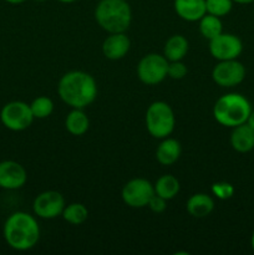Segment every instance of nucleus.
<instances>
[{"instance_id": "nucleus-1", "label": "nucleus", "mask_w": 254, "mask_h": 255, "mask_svg": "<svg viewBox=\"0 0 254 255\" xmlns=\"http://www.w3.org/2000/svg\"><path fill=\"white\" fill-rule=\"evenodd\" d=\"M57 94L67 106L84 110L96 100L97 84L90 74L75 70L62 75L57 85Z\"/></svg>"}, {"instance_id": "nucleus-2", "label": "nucleus", "mask_w": 254, "mask_h": 255, "mask_svg": "<svg viewBox=\"0 0 254 255\" xmlns=\"http://www.w3.org/2000/svg\"><path fill=\"white\" fill-rule=\"evenodd\" d=\"M4 238L7 246L15 251H30L40 239L37 221L26 212H15L5 222Z\"/></svg>"}, {"instance_id": "nucleus-3", "label": "nucleus", "mask_w": 254, "mask_h": 255, "mask_svg": "<svg viewBox=\"0 0 254 255\" xmlns=\"http://www.w3.org/2000/svg\"><path fill=\"white\" fill-rule=\"evenodd\" d=\"M95 19L109 34L125 32L132 21V10L126 0H100L95 9Z\"/></svg>"}, {"instance_id": "nucleus-4", "label": "nucleus", "mask_w": 254, "mask_h": 255, "mask_svg": "<svg viewBox=\"0 0 254 255\" xmlns=\"http://www.w3.org/2000/svg\"><path fill=\"white\" fill-rule=\"evenodd\" d=\"M251 111V102L243 95L231 92L217 100L213 107V116L219 125L233 128L246 124Z\"/></svg>"}, {"instance_id": "nucleus-5", "label": "nucleus", "mask_w": 254, "mask_h": 255, "mask_svg": "<svg viewBox=\"0 0 254 255\" xmlns=\"http://www.w3.org/2000/svg\"><path fill=\"white\" fill-rule=\"evenodd\" d=\"M176 126V117L172 107L164 101H154L146 111V128L153 138L171 136Z\"/></svg>"}, {"instance_id": "nucleus-6", "label": "nucleus", "mask_w": 254, "mask_h": 255, "mask_svg": "<svg viewBox=\"0 0 254 255\" xmlns=\"http://www.w3.org/2000/svg\"><path fill=\"white\" fill-rule=\"evenodd\" d=\"M169 61L159 54H147L137 65V76L139 81L148 86H154L167 77Z\"/></svg>"}, {"instance_id": "nucleus-7", "label": "nucleus", "mask_w": 254, "mask_h": 255, "mask_svg": "<svg viewBox=\"0 0 254 255\" xmlns=\"http://www.w3.org/2000/svg\"><path fill=\"white\" fill-rule=\"evenodd\" d=\"M0 120L7 129L20 132L31 126L34 116L30 105L22 101H11L1 109Z\"/></svg>"}, {"instance_id": "nucleus-8", "label": "nucleus", "mask_w": 254, "mask_h": 255, "mask_svg": "<svg viewBox=\"0 0 254 255\" xmlns=\"http://www.w3.org/2000/svg\"><path fill=\"white\" fill-rule=\"evenodd\" d=\"M154 194L153 184L144 178H133L127 182L121 192L122 201L131 208L147 207L151 197Z\"/></svg>"}, {"instance_id": "nucleus-9", "label": "nucleus", "mask_w": 254, "mask_h": 255, "mask_svg": "<svg viewBox=\"0 0 254 255\" xmlns=\"http://www.w3.org/2000/svg\"><path fill=\"white\" fill-rule=\"evenodd\" d=\"M212 79L221 87L238 86L246 79V67L237 59L219 61L212 71Z\"/></svg>"}, {"instance_id": "nucleus-10", "label": "nucleus", "mask_w": 254, "mask_h": 255, "mask_svg": "<svg viewBox=\"0 0 254 255\" xmlns=\"http://www.w3.org/2000/svg\"><path fill=\"white\" fill-rule=\"evenodd\" d=\"M242 51L243 44L237 35L222 32L214 39L209 40V52L218 61L238 59Z\"/></svg>"}, {"instance_id": "nucleus-11", "label": "nucleus", "mask_w": 254, "mask_h": 255, "mask_svg": "<svg viewBox=\"0 0 254 255\" xmlns=\"http://www.w3.org/2000/svg\"><path fill=\"white\" fill-rule=\"evenodd\" d=\"M65 206V198L60 192L45 191L34 199L32 209L39 218L54 219L61 216Z\"/></svg>"}, {"instance_id": "nucleus-12", "label": "nucleus", "mask_w": 254, "mask_h": 255, "mask_svg": "<svg viewBox=\"0 0 254 255\" xmlns=\"http://www.w3.org/2000/svg\"><path fill=\"white\" fill-rule=\"evenodd\" d=\"M26 181V169L19 162H0V188L14 191V189H19L24 187Z\"/></svg>"}, {"instance_id": "nucleus-13", "label": "nucleus", "mask_w": 254, "mask_h": 255, "mask_svg": "<svg viewBox=\"0 0 254 255\" xmlns=\"http://www.w3.org/2000/svg\"><path fill=\"white\" fill-rule=\"evenodd\" d=\"M131 41L125 32L110 34L102 42V54L106 59L116 61L124 59L129 51Z\"/></svg>"}, {"instance_id": "nucleus-14", "label": "nucleus", "mask_w": 254, "mask_h": 255, "mask_svg": "<svg viewBox=\"0 0 254 255\" xmlns=\"http://www.w3.org/2000/svg\"><path fill=\"white\" fill-rule=\"evenodd\" d=\"M174 11L184 21H199L207 14L206 0H174Z\"/></svg>"}, {"instance_id": "nucleus-15", "label": "nucleus", "mask_w": 254, "mask_h": 255, "mask_svg": "<svg viewBox=\"0 0 254 255\" xmlns=\"http://www.w3.org/2000/svg\"><path fill=\"white\" fill-rule=\"evenodd\" d=\"M231 146L239 153H247L254 148V129L247 124L233 127L231 133Z\"/></svg>"}, {"instance_id": "nucleus-16", "label": "nucleus", "mask_w": 254, "mask_h": 255, "mask_svg": "<svg viewBox=\"0 0 254 255\" xmlns=\"http://www.w3.org/2000/svg\"><path fill=\"white\" fill-rule=\"evenodd\" d=\"M181 153V143L177 139L166 137V138H162V142L157 146L156 159L162 166H172L178 161Z\"/></svg>"}, {"instance_id": "nucleus-17", "label": "nucleus", "mask_w": 254, "mask_h": 255, "mask_svg": "<svg viewBox=\"0 0 254 255\" xmlns=\"http://www.w3.org/2000/svg\"><path fill=\"white\" fill-rule=\"evenodd\" d=\"M187 212L194 218H206L213 212L214 201L206 193H196L191 196L186 204Z\"/></svg>"}, {"instance_id": "nucleus-18", "label": "nucleus", "mask_w": 254, "mask_h": 255, "mask_svg": "<svg viewBox=\"0 0 254 255\" xmlns=\"http://www.w3.org/2000/svg\"><path fill=\"white\" fill-rule=\"evenodd\" d=\"M188 47V40L183 35H173L164 44L163 56L168 61H181L186 57Z\"/></svg>"}, {"instance_id": "nucleus-19", "label": "nucleus", "mask_w": 254, "mask_h": 255, "mask_svg": "<svg viewBox=\"0 0 254 255\" xmlns=\"http://www.w3.org/2000/svg\"><path fill=\"white\" fill-rule=\"evenodd\" d=\"M65 127L72 136H82L90 127L89 117L82 111V109H72L65 120Z\"/></svg>"}, {"instance_id": "nucleus-20", "label": "nucleus", "mask_w": 254, "mask_h": 255, "mask_svg": "<svg viewBox=\"0 0 254 255\" xmlns=\"http://www.w3.org/2000/svg\"><path fill=\"white\" fill-rule=\"evenodd\" d=\"M154 193L158 194L159 197L164 198L166 201H171L178 194L181 186L179 181L172 174H163L159 177L153 184Z\"/></svg>"}, {"instance_id": "nucleus-21", "label": "nucleus", "mask_w": 254, "mask_h": 255, "mask_svg": "<svg viewBox=\"0 0 254 255\" xmlns=\"http://www.w3.org/2000/svg\"><path fill=\"white\" fill-rule=\"evenodd\" d=\"M199 32L207 40H212L223 32V24L221 17L206 14L199 20Z\"/></svg>"}, {"instance_id": "nucleus-22", "label": "nucleus", "mask_w": 254, "mask_h": 255, "mask_svg": "<svg viewBox=\"0 0 254 255\" xmlns=\"http://www.w3.org/2000/svg\"><path fill=\"white\" fill-rule=\"evenodd\" d=\"M61 217L71 226H81L89 217V211L82 203H71L65 206Z\"/></svg>"}, {"instance_id": "nucleus-23", "label": "nucleus", "mask_w": 254, "mask_h": 255, "mask_svg": "<svg viewBox=\"0 0 254 255\" xmlns=\"http://www.w3.org/2000/svg\"><path fill=\"white\" fill-rule=\"evenodd\" d=\"M34 119L44 120L47 119L54 111V102L46 96H39L30 104Z\"/></svg>"}, {"instance_id": "nucleus-24", "label": "nucleus", "mask_w": 254, "mask_h": 255, "mask_svg": "<svg viewBox=\"0 0 254 255\" xmlns=\"http://www.w3.org/2000/svg\"><path fill=\"white\" fill-rule=\"evenodd\" d=\"M233 7V0H206L207 14L214 16H226Z\"/></svg>"}, {"instance_id": "nucleus-25", "label": "nucleus", "mask_w": 254, "mask_h": 255, "mask_svg": "<svg viewBox=\"0 0 254 255\" xmlns=\"http://www.w3.org/2000/svg\"><path fill=\"white\" fill-rule=\"evenodd\" d=\"M212 193L221 201H227L233 197L234 187L228 182H216L212 184Z\"/></svg>"}, {"instance_id": "nucleus-26", "label": "nucleus", "mask_w": 254, "mask_h": 255, "mask_svg": "<svg viewBox=\"0 0 254 255\" xmlns=\"http://www.w3.org/2000/svg\"><path fill=\"white\" fill-rule=\"evenodd\" d=\"M188 72L186 64L181 61H169L168 70H167V76L172 80H182Z\"/></svg>"}, {"instance_id": "nucleus-27", "label": "nucleus", "mask_w": 254, "mask_h": 255, "mask_svg": "<svg viewBox=\"0 0 254 255\" xmlns=\"http://www.w3.org/2000/svg\"><path fill=\"white\" fill-rule=\"evenodd\" d=\"M167 202L164 198H162V197H159L158 194L154 193L153 196L151 197V199H149L148 204H147V207H148L149 209H151L153 213H162V212L166 211L167 208Z\"/></svg>"}, {"instance_id": "nucleus-28", "label": "nucleus", "mask_w": 254, "mask_h": 255, "mask_svg": "<svg viewBox=\"0 0 254 255\" xmlns=\"http://www.w3.org/2000/svg\"><path fill=\"white\" fill-rule=\"evenodd\" d=\"M247 125H248L249 127H252V128L254 129V111H251V114H249L248 119H247Z\"/></svg>"}, {"instance_id": "nucleus-29", "label": "nucleus", "mask_w": 254, "mask_h": 255, "mask_svg": "<svg viewBox=\"0 0 254 255\" xmlns=\"http://www.w3.org/2000/svg\"><path fill=\"white\" fill-rule=\"evenodd\" d=\"M233 2L246 5V4H252V2H254V0H233Z\"/></svg>"}, {"instance_id": "nucleus-30", "label": "nucleus", "mask_w": 254, "mask_h": 255, "mask_svg": "<svg viewBox=\"0 0 254 255\" xmlns=\"http://www.w3.org/2000/svg\"><path fill=\"white\" fill-rule=\"evenodd\" d=\"M6 2H9V4H12V5H17V4H22L24 1H26V0H5Z\"/></svg>"}, {"instance_id": "nucleus-31", "label": "nucleus", "mask_w": 254, "mask_h": 255, "mask_svg": "<svg viewBox=\"0 0 254 255\" xmlns=\"http://www.w3.org/2000/svg\"><path fill=\"white\" fill-rule=\"evenodd\" d=\"M60 2H64V4H71V2L76 1V0H57Z\"/></svg>"}, {"instance_id": "nucleus-32", "label": "nucleus", "mask_w": 254, "mask_h": 255, "mask_svg": "<svg viewBox=\"0 0 254 255\" xmlns=\"http://www.w3.org/2000/svg\"><path fill=\"white\" fill-rule=\"evenodd\" d=\"M251 244H252V249H253V252H254V232H253V234H252V239H251Z\"/></svg>"}, {"instance_id": "nucleus-33", "label": "nucleus", "mask_w": 254, "mask_h": 255, "mask_svg": "<svg viewBox=\"0 0 254 255\" xmlns=\"http://www.w3.org/2000/svg\"><path fill=\"white\" fill-rule=\"evenodd\" d=\"M35 1H39V2H42V1H46V0H35Z\"/></svg>"}]
</instances>
